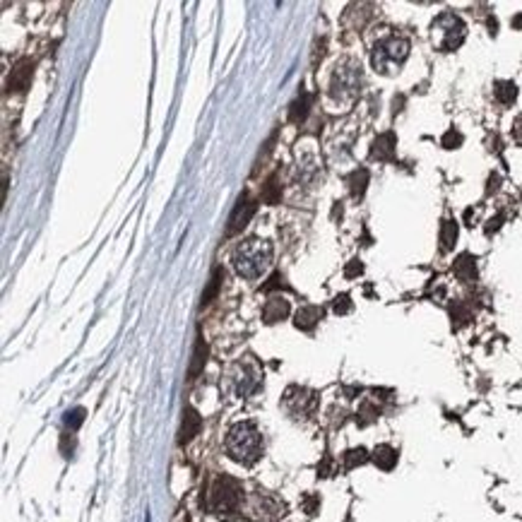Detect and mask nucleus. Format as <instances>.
Here are the masks:
<instances>
[{"label": "nucleus", "mask_w": 522, "mask_h": 522, "mask_svg": "<svg viewBox=\"0 0 522 522\" xmlns=\"http://www.w3.org/2000/svg\"><path fill=\"white\" fill-rule=\"evenodd\" d=\"M501 222H503V217H496V219H491L489 222V227H486V231H496V229H501Z\"/></svg>", "instance_id": "obj_27"}, {"label": "nucleus", "mask_w": 522, "mask_h": 522, "mask_svg": "<svg viewBox=\"0 0 522 522\" xmlns=\"http://www.w3.org/2000/svg\"><path fill=\"white\" fill-rule=\"evenodd\" d=\"M200 426H202V419H200V414L195 412L193 407H188L183 412V424H180L178 443H188L190 438H193L195 433L200 431Z\"/></svg>", "instance_id": "obj_11"}, {"label": "nucleus", "mask_w": 522, "mask_h": 522, "mask_svg": "<svg viewBox=\"0 0 522 522\" xmlns=\"http://www.w3.org/2000/svg\"><path fill=\"white\" fill-rule=\"evenodd\" d=\"M370 460H373L380 470L390 472L395 465H397V450H395L393 446H378L373 450V455H370Z\"/></svg>", "instance_id": "obj_13"}, {"label": "nucleus", "mask_w": 522, "mask_h": 522, "mask_svg": "<svg viewBox=\"0 0 522 522\" xmlns=\"http://www.w3.org/2000/svg\"><path fill=\"white\" fill-rule=\"evenodd\" d=\"M272 246L267 241H260V238H248V241L238 243L233 248V255H231V262H233V270L236 275H241L243 280H258L262 277L272 265Z\"/></svg>", "instance_id": "obj_1"}, {"label": "nucleus", "mask_w": 522, "mask_h": 522, "mask_svg": "<svg viewBox=\"0 0 522 522\" xmlns=\"http://www.w3.org/2000/svg\"><path fill=\"white\" fill-rule=\"evenodd\" d=\"M443 147L446 149H455V147H460L462 145V133H457V130H448L446 135H443Z\"/></svg>", "instance_id": "obj_23"}, {"label": "nucleus", "mask_w": 522, "mask_h": 522, "mask_svg": "<svg viewBox=\"0 0 522 522\" xmlns=\"http://www.w3.org/2000/svg\"><path fill=\"white\" fill-rule=\"evenodd\" d=\"M32 70H34V63L32 61H19L17 65H14V70H12V75H10V82H8V87H10V92H24L27 90V85H29V80H32Z\"/></svg>", "instance_id": "obj_8"}, {"label": "nucleus", "mask_w": 522, "mask_h": 522, "mask_svg": "<svg viewBox=\"0 0 522 522\" xmlns=\"http://www.w3.org/2000/svg\"><path fill=\"white\" fill-rule=\"evenodd\" d=\"M455 241H457V224L452 222V219H446V222L441 224V251L443 253L452 251Z\"/></svg>", "instance_id": "obj_17"}, {"label": "nucleus", "mask_w": 522, "mask_h": 522, "mask_svg": "<svg viewBox=\"0 0 522 522\" xmlns=\"http://www.w3.org/2000/svg\"><path fill=\"white\" fill-rule=\"evenodd\" d=\"M344 460H347V467L351 470V467L356 465H364V462L368 460V452H366L364 448H356V450H349L347 455H344Z\"/></svg>", "instance_id": "obj_22"}, {"label": "nucleus", "mask_w": 522, "mask_h": 522, "mask_svg": "<svg viewBox=\"0 0 522 522\" xmlns=\"http://www.w3.org/2000/svg\"><path fill=\"white\" fill-rule=\"evenodd\" d=\"M513 27H515V29H520V27H522V14H520V17H515V19H513Z\"/></svg>", "instance_id": "obj_28"}, {"label": "nucleus", "mask_w": 522, "mask_h": 522, "mask_svg": "<svg viewBox=\"0 0 522 522\" xmlns=\"http://www.w3.org/2000/svg\"><path fill=\"white\" fill-rule=\"evenodd\" d=\"M238 368H241V375L236 378V393L241 395V397H248V395H253L260 388L262 373L260 368H258V364H253V361H241Z\"/></svg>", "instance_id": "obj_6"}, {"label": "nucleus", "mask_w": 522, "mask_h": 522, "mask_svg": "<svg viewBox=\"0 0 522 522\" xmlns=\"http://www.w3.org/2000/svg\"><path fill=\"white\" fill-rule=\"evenodd\" d=\"M280 195H282V185H277V178L272 176V178L267 180V185H265L262 200H265V202H270V205H275L277 200H280Z\"/></svg>", "instance_id": "obj_21"}, {"label": "nucleus", "mask_w": 522, "mask_h": 522, "mask_svg": "<svg viewBox=\"0 0 522 522\" xmlns=\"http://www.w3.org/2000/svg\"><path fill=\"white\" fill-rule=\"evenodd\" d=\"M452 270H455V277H460L462 282H472L477 277V260H474V255H470V253H462V255L455 260V265H452Z\"/></svg>", "instance_id": "obj_12"}, {"label": "nucleus", "mask_w": 522, "mask_h": 522, "mask_svg": "<svg viewBox=\"0 0 522 522\" xmlns=\"http://www.w3.org/2000/svg\"><path fill=\"white\" fill-rule=\"evenodd\" d=\"M349 311H351V301H349V296H347V294L337 296V299H335V313L342 315V313H349Z\"/></svg>", "instance_id": "obj_25"}, {"label": "nucleus", "mask_w": 522, "mask_h": 522, "mask_svg": "<svg viewBox=\"0 0 522 522\" xmlns=\"http://www.w3.org/2000/svg\"><path fill=\"white\" fill-rule=\"evenodd\" d=\"M205 361H207V342L202 340V335H198V340H195V349H193V361H190V370H188L190 378L200 375V370L205 368Z\"/></svg>", "instance_id": "obj_15"}, {"label": "nucleus", "mask_w": 522, "mask_h": 522, "mask_svg": "<svg viewBox=\"0 0 522 522\" xmlns=\"http://www.w3.org/2000/svg\"><path fill=\"white\" fill-rule=\"evenodd\" d=\"M347 180H349L351 195H354V198H361V195L366 193V185H368V171H366V169H356Z\"/></svg>", "instance_id": "obj_18"}, {"label": "nucleus", "mask_w": 522, "mask_h": 522, "mask_svg": "<svg viewBox=\"0 0 522 522\" xmlns=\"http://www.w3.org/2000/svg\"><path fill=\"white\" fill-rule=\"evenodd\" d=\"M227 452L238 465H255L262 455V436L253 421H238L227 433Z\"/></svg>", "instance_id": "obj_2"}, {"label": "nucleus", "mask_w": 522, "mask_h": 522, "mask_svg": "<svg viewBox=\"0 0 522 522\" xmlns=\"http://www.w3.org/2000/svg\"><path fill=\"white\" fill-rule=\"evenodd\" d=\"M409 58V41L404 36H385L373 46L370 65L380 75H395Z\"/></svg>", "instance_id": "obj_3"}, {"label": "nucleus", "mask_w": 522, "mask_h": 522, "mask_svg": "<svg viewBox=\"0 0 522 522\" xmlns=\"http://www.w3.org/2000/svg\"><path fill=\"white\" fill-rule=\"evenodd\" d=\"M289 315V301L282 299V296H275V299H270L265 304V309H262V320L265 323H277V320L286 318Z\"/></svg>", "instance_id": "obj_10"}, {"label": "nucleus", "mask_w": 522, "mask_h": 522, "mask_svg": "<svg viewBox=\"0 0 522 522\" xmlns=\"http://www.w3.org/2000/svg\"><path fill=\"white\" fill-rule=\"evenodd\" d=\"M255 209H258L255 200H251L248 195H241V200H238L236 207H233L231 217H229V229H227V231L229 233L241 231V229L246 227L248 222H251V217L255 214Z\"/></svg>", "instance_id": "obj_7"}, {"label": "nucleus", "mask_w": 522, "mask_h": 522, "mask_svg": "<svg viewBox=\"0 0 522 522\" xmlns=\"http://www.w3.org/2000/svg\"><path fill=\"white\" fill-rule=\"evenodd\" d=\"M306 114H309V96H301L291 104V111H289V118L291 121H304Z\"/></svg>", "instance_id": "obj_20"}, {"label": "nucleus", "mask_w": 522, "mask_h": 522, "mask_svg": "<svg viewBox=\"0 0 522 522\" xmlns=\"http://www.w3.org/2000/svg\"><path fill=\"white\" fill-rule=\"evenodd\" d=\"M241 484L231 477H214L209 486L207 505L214 513H233L241 503Z\"/></svg>", "instance_id": "obj_5"}, {"label": "nucleus", "mask_w": 522, "mask_h": 522, "mask_svg": "<svg viewBox=\"0 0 522 522\" xmlns=\"http://www.w3.org/2000/svg\"><path fill=\"white\" fill-rule=\"evenodd\" d=\"M395 147H397V140H395V133H383L375 138L373 143V159H380V162H388V159L395 157Z\"/></svg>", "instance_id": "obj_9"}, {"label": "nucleus", "mask_w": 522, "mask_h": 522, "mask_svg": "<svg viewBox=\"0 0 522 522\" xmlns=\"http://www.w3.org/2000/svg\"><path fill=\"white\" fill-rule=\"evenodd\" d=\"M361 270H364V267H361V262H359V260H351V265L347 267V277L361 275Z\"/></svg>", "instance_id": "obj_26"}, {"label": "nucleus", "mask_w": 522, "mask_h": 522, "mask_svg": "<svg viewBox=\"0 0 522 522\" xmlns=\"http://www.w3.org/2000/svg\"><path fill=\"white\" fill-rule=\"evenodd\" d=\"M323 318V311L318 309V306H304V309L296 313V328H301V330H313L315 328V323Z\"/></svg>", "instance_id": "obj_14"}, {"label": "nucleus", "mask_w": 522, "mask_h": 522, "mask_svg": "<svg viewBox=\"0 0 522 522\" xmlns=\"http://www.w3.org/2000/svg\"><path fill=\"white\" fill-rule=\"evenodd\" d=\"M467 36V27L455 12H443L436 17L433 22V43H436L438 51L450 53L455 48L462 46Z\"/></svg>", "instance_id": "obj_4"}, {"label": "nucleus", "mask_w": 522, "mask_h": 522, "mask_svg": "<svg viewBox=\"0 0 522 522\" xmlns=\"http://www.w3.org/2000/svg\"><path fill=\"white\" fill-rule=\"evenodd\" d=\"M494 94H496V99H499L501 104L510 106L515 99H518V87H515V82H510V80H501V82H496Z\"/></svg>", "instance_id": "obj_16"}, {"label": "nucleus", "mask_w": 522, "mask_h": 522, "mask_svg": "<svg viewBox=\"0 0 522 522\" xmlns=\"http://www.w3.org/2000/svg\"><path fill=\"white\" fill-rule=\"evenodd\" d=\"M82 419H85V409H82V407L72 409V412L65 414V426L67 428H77L82 424Z\"/></svg>", "instance_id": "obj_24"}, {"label": "nucleus", "mask_w": 522, "mask_h": 522, "mask_svg": "<svg viewBox=\"0 0 522 522\" xmlns=\"http://www.w3.org/2000/svg\"><path fill=\"white\" fill-rule=\"evenodd\" d=\"M222 282H224V270H222V267H214L212 280H209L207 291L202 294V306H207L209 301H212L214 296H217V291H219V286H222Z\"/></svg>", "instance_id": "obj_19"}]
</instances>
